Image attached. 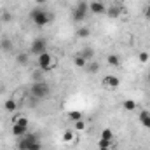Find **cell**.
I'll return each mask as SVG.
<instances>
[{
  "mask_svg": "<svg viewBox=\"0 0 150 150\" xmlns=\"http://www.w3.org/2000/svg\"><path fill=\"white\" fill-rule=\"evenodd\" d=\"M18 150H42V142L37 133H26L18 138Z\"/></svg>",
  "mask_w": 150,
  "mask_h": 150,
  "instance_id": "obj_1",
  "label": "cell"
},
{
  "mask_svg": "<svg viewBox=\"0 0 150 150\" xmlns=\"http://www.w3.org/2000/svg\"><path fill=\"white\" fill-rule=\"evenodd\" d=\"M52 12H49V11H45V9H42V7H35V9H32L30 11V19L33 21V25H37L38 28H44V26H47L51 21H52Z\"/></svg>",
  "mask_w": 150,
  "mask_h": 150,
  "instance_id": "obj_2",
  "label": "cell"
},
{
  "mask_svg": "<svg viewBox=\"0 0 150 150\" xmlns=\"http://www.w3.org/2000/svg\"><path fill=\"white\" fill-rule=\"evenodd\" d=\"M37 63H38V68L44 74H47V72H51L52 68L58 67V59L54 56H51L49 52H42L40 56H37Z\"/></svg>",
  "mask_w": 150,
  "mask_h": 150,
  "instance_id": "obj_3",
  "label": "cell"
},
{
  "mask_svg": "<svg viewBox=\"0 0 150 150\" xmlns=\"http://www.w3.org/2000/svg\"><path fill=\"white\" fill-rule=\"evenodd\" d=\"M30 91H32V96H33L35 100H44V98H47V96L51 94V87H49V84H47L45 80L33 82L32 87H30Z\"/></svg>",
  "mask_w": 150,
  "mask_h": 150,
  "instance_id": "obj_4",
  "label": "cell"
},
{
  "mask_svg": "<svg viewBox=\"0 0 150 150\" xmlns=\"http://www.w3.org/2000/svg\"><path fill=\"white\" fill-rule=\"evenodd\" d=\"M87 12H89V2H86V0H80L77 5H75L74 9V21L75 23H82L84 19H86V16H87Z\"/></svg>",
  "mask_w": 150,
  "mask_h": 150,
  "instance_id": "obj_5",
  "label": "cell"
},
{
  "mask_svg": "<svg viewBox=\"0 0 150 150\" xmlns=\"http://www.w3.org/2000/svg\"><path fill=\"white\" fill-rule=\"evenodd\" d=\"M30 52L35 54V56H40L42 52H47V40L44 37L33 38V42H32V45H30Z\"/></svg>",
  "mask_w": 150,
  "mask_h": 150,
  "instance_id": "obj_6",
  "label": "cell"
},
{
  "mask_svg": "<svg viewBox=\"0 0 150 150\" xmlns=\"http://www.w3.org/2000/svg\"><path fill=\"white\" fill-rule=\"evenodd\" d=\"M101 86H103L105 89H108V91H113V89H117V87L120 86V80H119L117 75H105V77L101 79Z\"/></svg>",
  "mask_w": 150,
  "mask_h": 150,
  "instance_id": "obj_7",
  "label": "cell"
},
{
  "mask_svg": "<svg viewBox=\"0 0 150 150\" xmlns=\"http://www.w3.org/2000/svg\"><path fill=\"white\" fill-rule=\"evenodd\" d=\"M89 11L93 14H105L107 5L103 4V0H94V2H89Z\"/></svg>",
  "mask_w": 150,
  "mask_h": 150,
  "instance_id": "obj_8",
  "label": "cell"
},
{
  "mask_svg": "<svg viewBox=\"0 0 150 150\" xmlns=\"http://www.w3.org/2000/svg\"><path fill=\"white\" fill-rule=\"evenodd\" d=\"M77 138V131L74 129H67V131H63V134H61V142L63 143H74V140Z\"/></svg>",
  "mask_w": 150,
  "mask_h": 150,
  "instance_id": "obj_9",
  "label": "cell"
},
{
  "mask_svg": "<svg viewBox=\"0 0 150 150\" xmlns=\"http://www.w3.org/2000/svg\"><path fill=\"white\" fill-rule=\"evenodd\" d=\"M138 120H140V124L145 129H150V112L149 110H142L140 115H138Z\"/></svg>",
  "mask_w": 150,
  "mask_h": 150,
  "instance_id": "obj_10",
  "label": "cell"
},
{
  "mask_svg": "<svg viewBox=\"0 0 150 150\" xmlns=\"http://www.w3.org/2000/svg\"><path fill=\"white\" fill-rule=\"evenodd\" d=\"M18 107H19V103L14 100V98H9V100H5V103H4V108H5V112H16L18 110Z\"/></svg>",
  "mask_w": 150,
  "mask_h": 150,
  "instance_id": "obj_11",
  "label": "cell"
},
{
  "mask_svg": "<svg viewBox=\"0 0 150 150\" xmlns=\"http://www.w3.org/2000/svg\"><path fill=\"white\" fill-rule=\"evenodd\" d=\"M26 133H28V127H26V126H21V124H14V126H12V134H14L16 138L25 136Z\"/></svg>",
  "mask_w": 150,
  "mask_h": 150,
  "instance_id": "obj_12",
  "label": "cell"
},
{
  "mask_svg": "<svg viewBox=\"0 0 150 150\" xmlns=\"http://www.w3.org/2000/svg\"><path fill=\"white\" fill-rule=\"evenodd\" d=\"M80 56H82L86 61H91V59H94V49H93V47H84L82 52H80Z\"/></svg>",
  "mask_w": 150,
  "mask_h": 150,
  "instance_id": "obj_13",
  "label": "cell"
},
{
  "mask_svg": "<svg viewBox=\"0 0 150 150\" xmlns=\"http://www.w3.org/2000/svg\"><path fill=\"white\" fill-rule=\"evenodd\" d=\"M86 70H87L89 74H98V72H100V63H98V61H94V59H91V61H87Z\"/></svg>",
  "mask_w": 150,
  "mask_h": 150,
  "instance_id": "obj_14",
  "label": "cell"
},
{
  "mask_svg": "<svg viewBox=\"0 0 150 150\" xmlns=\"http://www.w3.org/2000/svg\"><path fill=\"white\" fill-rule=\"evenodd\" d=\"M0 47H2V51H7V52H11L14 45H12V40H11L9 37H4L2 40H0Z\"/></svg>",
  "mask_w": 150,
  "mask_h": 150,
  "instance_id": "obj_15",
  "label": "cell"
},
{
  "mask_svg": "<svg viewBox=\"0 0 150 150\" xmlns=\"http://www.w3.org/2000/svg\"><path fill=\"white\" fill-rule=\"evenodd\" d=\"M107 63H108V67H120V58L117 56V54H110V56H107Z\"/></svg>",
  "mask_w": 150,
  "mask_h": 150,
  "instance_id": "obj_16",
  "label": "cell"
},
{
  "mask_svg": "<svg viewBox=\"0 0 150 150\" xmlns=\"http://www.w3.org/2000/svg\"><path fill=\"white\" fill-rule=\"evenodd\" d=\"M28 59H30V56H28V52H19L18 56H16V61H18V65H28Z\"/></svg>",
  "mask_w": 150,
  "mask_h": 150,
  "instance_id": "obj_17",
  "label": "cell"
},
{
  "mask_svg": "<svg viewBox=\"0 0 150 150\" xmlns=\"http://www.w3.org/2000/svg\"><path fill=\"white\" fill-rule=\"evenodd\" d=\"M119 12H120V5H110V9H107L105 14H108L110 18H119Z\"/></svg>",
  "mask_w": 150,
  "mask_h": 150,
  "instance_id": "obj_18",
  "label": "cell"
},
{
  "mask_svg": "<svg viewBox=\"0 0 150 150\" xmlns=\"http://www.w3.org/2000/svg\"><path fill=\"white\" fill-rule=\"evenodd\" d=\"M75 35L79 38H87L89 35H91V30L87 28V26H82V28H79L77 32H75Z\"/></svg>",
  "mask_w": 150,
  "mask_h": 150,
  "instance_id": "obj_19",
  "label": "cell"
},
{
  "mask_svg": "<svg viewBox=\"0 0 150 150\" xmlns=\"http://www.w3.org/2000/svg\"><path fill=\"white\" fill-rule=\"evenodd\" d=\"M74 65L77 67V68H86V65H87V61L80 56V54H77V56H74Z\"/></svg>",
  "mask_w": 150,
  "mask_h": 150,
  "instance_id": "obj_20",
  "label": "cell"
},
{
  "mask_svg": "<svg viewBox=\"0 0 150 150\" xmlns=\"http://www.w3.org/2000/svg\"><path fill=\"white\" fill-rule=\"evenodd\" d=\"M122 107H124V110L133 112V110L136 108V101H134V100H124V101H122Z\"/></svg>",
  "mask_w": 150,
  "mask_h": 150,
  "instance_id": "obj_21",
  "label": "cell"
},
{
  "mask_svg": "<svg viewBox=\"0 0 150 150\" xmlns=\"http://www.w3.org/2000/svg\"><path fill=\"white\" fill-rule=\"evenodd\" d=\"M12 122H14V124H21V126H26V127L30 126V122H28V119H26L25 115H19V117H14V119H12Z\"/></svg>",
  "mask_w": 150,
  "mask_h": 150,
  "instance_id": "obj_22",
  "label": "cell"
},
{
  "mask_svg": "<svg viewBox=\"0 0 150 150\" xmlns=\"http://www.w3.org/2000/svg\"><path fill=\"white\" fill-rule=\"evenodd\" d=\"M86 129V122L80 119V120H75L74 122V131H77V133H80V131H84Z\"/></svg>",
  "mask_w": 150,
  "mask_h": 150,
  "instance_id": "obj_23",
  "label": "cell"
},
{
  "mask_svg": "<svg viewBox=\"0 0 150 150\" xmlns=\"http://www.w3.org/2000/svg\"><path fill=\"white\" fill-rule=\"evenodd\" d=\"M100 138L113 142V131H112V129H103V131H101V136H100Z\"/></svg>",
  "mask_w": 150,
  "mask_h": 150,
  "instance_id": "obj_24",
  "label": "cell"
},
{
  "mask_svg": "<svg viewBox=\"0 0 150 150\" xmlns=\"http://www.w3.org/2000/svg\"><path fill=\"white\" fill-rule=\"evenodd\" d=\"M149 59H150V54L147 52V51H142V52L138 54V61H140V63L145 65V63H149Z\"/></svg>",
  "mask_w": 150,
  "mask_h": 150,
  "instance_id": "obj_25",
  "label": "cell"
},
{
  "mask_svg": "<svg viewBox=\"0 0 150 150\" xmlns=\"http://www.w3.org/2000/svg\"><path fill=\"white\" fill-rule=\"evenodd\" d=\"M68 115H70V120H80V119H82V113L79 112V110H72V112L68 113Z\"/></svg>",
  "mask_w": 150,
  "mask_h": 150,
  "instance_id": "obj_26",
  "label": "cell"
},
{
  "mask_svg": "<svg viewBox=\"0 0 150 150\" xmlns=\"http://www.w3.org/2000/svg\"><path fill=\"white\" fill-rule=\"evenodd\" d=\"M44 72H42V70H40V68H38L37 72H33V75H32V77H33V82H38V80H44Z\"/></svg>",
  "mask_w": 150,
  "mask_h": 150,
  "instance_id": "obj_27",
  "label": "cell"
},
{
  "mask_svg": "<svg viewBox=\"0 0 150 150\" xmlns=\"http://www.w3.org/2000/svg\"><path fill=\"white\" fill-rule=\"evenodd\" d=\"M0 18H2V21H5V23H9V21H12V14H11L9 11H4Z\"/></svg>",
  "mask_w": 150,
  "mask_h": 150,
  "instance_id": "obj_28",
  "label": "cell"
},
{
  "mask_svg": "<svg viewBox=\"0 0 150 150\" xmlns=\"http://www.w3.org/2000/svg\"><path fill=\"white\" fill-rule=\"evenodd\" d=\"M100 147H105V149H110L112 147V142L110 140H103V138H100V143H98Z\"/></svg>",
  "mask_w": 150,
  "mask_h": 150,
  "instance_id": "obj_29",
  "label": "cell"
},
{
  "mask_svg": "<svg viewBox=\"0 0 150 150\" xmlns=\"http://www.w3.org/2000/svg\"><path fill=\"white\" fill-rule=\"evenodd\" d=\"M145 18H147V19L150 21V4L147 5V9H145Z\"/></svg>",
  "mask_w": 150,
  "mask_h": 150,
  "instance_id": "obj_30",
  "label": "cell"
},
{
  "mask_svg": "<svg viewBox=\"0 0 150 150\" xmlns=\"http://www.w3.org/2000/svg\"><path fill=\"white\" fill-rule=\"evenodd\" d=\"M33 2H35V5H38V7L44 5V4H47V0H33Z\"/></svg>",
  "mask_w": 150,
  "mask_h": 150,
  "instance_id": "obj_31",
  "label": "cell"
},
{
  "mask_svg": "<svg viewBox=\"0 0 150 150\" xmlns=\"http://www.w3.org/2000/svg\"><path fill=\"white\" fill-rule=\"evenodd\" d=\"M98 150H110V149H105V147H100Z\"/></svg>",
  "mask_w": 150,
  "mask_h": 150,
  "instance_id": "obj_32",
  "label": "cell"
},
{
  "mask_svg": "<svg viewBox=\"0 0 150 150\" xmlns=\"http://www.w3.org/2000/svg\"><path fill=\"white\" fill-rule=\"evenodd\" d=\"M147 80H149V82H150V72H149V75H147Z\"/></svg>",
  "mask_w": 150,
  "mask_h": 150,
  "instance_id": "obj_33",
  "label": "cell"
},
{
  "mask_svg": "<svg viewBox=\"0 0 150 150\" xmlns=\"http://www.w3.org/2000/svg\"><path fill=\"white\" fill-rule=\"evenodd\" d=\"M110 2H113V4H117V2H119V0H110Z\"/></svg>",
  "mask_w": 150,
  "mask_h": 150,
  "instance_id": "obj_34",
  "label": "cell"
},
{
  "mask_svg": "<svg viewBox=\"0 0 150 150\" xmlns=\"http://www.w3.org/2000/svg\"><path fill=\"white\" fill-rule=\"evenodd\" d=\"M133 150H138V149H133Z\"/></svg>",
  "mask_w": 150,
  "mask_h": 150,
  "instance_id": "obj_35",
  "label": "cell"
}]
</instances>
